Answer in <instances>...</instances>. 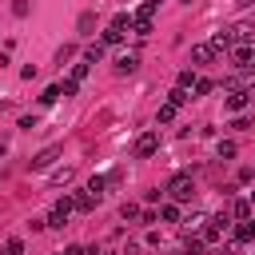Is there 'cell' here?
Returning a JSON list of instances; mask_svg holds the SVG:
<instances>
[{
	"instance_id": "cell-26",
	"label": "cell",
	"mask_w": 255,
	"mask_h": 255,
	"mask_svg": "<svg viewBox=\"0 0 255 255\" xmlns=\"http://www.w3.org/2000/svg\"><path fill=\"white\" fill-rule=\"evenodd\" d=\"M175 88H183V92H195V76L191 72H179V84Z\"/></svg>"
},
{
	"instance_id": "cell-4",
	"label": "cell",
	"mask_w": 255,
	"mask_h": 255,
	"mask_svg": "<svg viewBox=\"0 0 255 255\" xmlns=\"http://www.w3.org/2000/svg\"><path fill=\"white\" fill-rule=\"evenodd\" d=\"M231 64H235L239 72H251V68H255V44H235V48H231Z\"/></svg>"
},
{
	"instance_id": "cell-21",
	"label": "cell",
	"mask_w": 255,
	"mask_h": 255,
	"mask_svg": "<svg viewBox=\"0 0 255 255\" xmlns=\"http://www.w3.org/2000/svg\"><path fill=\"white\" fill-rule=\"evenodd\" d=\"M215 151H219V159H231L239 147H235V139H219V147H215Z\"/></svg>"
},
{
	"instance_id": "cell-40",
	"label": "cell",
	"mask_w": 255,
	"mask_h": 255,
	"mask_svg": "<svg viewBox=\"0 0 255 255\" xmlns=\"http://www.w3.org/2000/svg\"><path fill=\"white\" fill-rule=\"evenodd\" d=\"M0 255H8V251H0Z\"/></svg>"
},
{
	"instance_id": "cell-11",
	"label": "cell",
	"mask_w": 255,
	"mask_h": 255,
	"mask_svg": "<svg viewBox=\"0 0 255 255\" xmlns=\"http://www.w3.org/2000/svg\"><path fill=\"white\" fill-rule=\"evenodd\" d=\"M231 219L247 223V219H251V203H247V199H235V203H231Z\"/></svg>"
},
{
	"instance_id": "cell-38",
	"label": "cell",
	"mask_w": 255,
	"mask_h": 255,
	"mask_svg": "<svg viewBox=\"0 0 255 255\" xmlns=\"http://www.w3.org/2000/svg\"><path fill=\"white\" fill-rule=\"evenodd\" d=\"M247 92H251V104H255V84H251V88H247Z\"/></svg>"
},
{
	"instance_id": "cell-15",
	"label": "cell",
	"mask_w": 255,
	"mask_h": 255,
	"mask_svg": "<svg viewBox=\"0 0 255 255\" xmlns=\"http://www.w3.org/2000/svg\"><path fill=\"white\" fill-rule=\"evenodd\" d=\"M159 219L163 223H179V203H163L159 207Z\"/></svg>"
},
{
	"instance_id": "cell-7",
	"label": "cell",
	"mask_w": 255,
	"mask_h": 255,
	"mask_svg": "<svg viewBox=\"0 0 255 255\" xmlns=\"http://www.w3.org/2000/svg\"><path fill=\"white\" fill-rule=\"evenodd\" d=\"M219 56H223V52H219L211 40H203V44L191 48V60H195V64H211V60H219Z\"/></svg>"
},
{
	"instance_id": "cell-25",
	"label": "cell",
	"mask_w": 255,
	"mask_h": 255,
	"mask_svg": "<svg viewBox=\"0 0 255 255\" xmlns=\"http://www.w3.org/2000/svg\"><path fill=\"white\" fill-rule=\"evenodd\" d=\"M139 215H143L139 203H124V207H120V219H139Z\"/></svg>"
},
{
	"instance_id": "cell-2",
	"label": "cell",
	"mask_w": 255,
	"mask_h": 255,
	"mask_svg": "<svg viewBox=\"0 0 255 255\" xmlns=\"http://www.w3.org/2000/svg\"><path fill=\"white\" fill-rule=\"evenodd\" d=\"M227 227H231V215H207V219H203V231H199V239H203V243H219Z\"/></svg>"
},
{
	"instance_id": "cell-18",
	"label": "cell",
	"mask_w": 255,
	"mask_h": 255,
	"mask_svg": "<svg viewBox=\"0 0 255 255\" xmlns=\"http://www.w3.org/2000/svg\"><path fill=\"white\" fill-rule=\"evenodd\" d=\"M60 96H64V92H60V84H52V88H44V92H40V104H56Z\"/></svg>"
},
{
	"instance_id": "cell-27",
	"label": "cell",
	"mask_w": 255,
	"mask_h": 255,
	"mask_svg": "<svg viewBox=\"0 0 255 255\" xmlns=\"http://www.w3.org/2000/svg\"><path fill=\"white\" fill-rule=\"evenodd\" d=\"M84 76H88V60H84V64H76V68H72V76H68V80H76V84H84Z\"/></svg>"
},
{
	"instance_id": "cell-23",
	"label": "cell",
	"mask_w": 255,
	"mask_h": 255,
	"mask_svg": "<svg viewBox=\"0 0 255 255\" xmlns=\"http://www.w3.org/2000/svg\"><path fill=\"white\" fill-rule=\"evenodd\" d=\"M72 56H76V44H64V48H60V52H56V64H60V68H64V64H68V60H72Z\"/></svg>"
},
{
	"instance_id": "cell-17",
	"label": "cell",
	"mask_w": 255,
	"mask_h": 255,
	"mask_svg": "<svg viewBox=\"0 0 255 255\" xmlns=\"http://www.w3.org/2000/svg\"><path fill=\"white\" fill-rule=\"evenodd\" d=\"M84 60H88V64H100V60H104V44H100V40H96V44H88Z\"/></svg>"
},
{
	"instance_id": "cell-5",
	"label": "cell",
	"mask_w": 255,
	"mask_h": 255,
	"mask_svg": "<svg viewBox=\"0 0 255 255\" xmlns=\"http://www.w3.org/2000/svg\"><path fill=\"white\" fill-rule=\"evenodd\" d=\"M155 151H159V131H139V135H135V155L147 159V155H155Z\"/></svg>"
},
{
	"instance_id": "cell-36",
	"label": "cell",
	"mask_w": 255,
	"mask_h": 255,
	"mask_svg": "<svg viewBox=\"0 0 255 255\" xmlns=\"http://www.w3.org/2000/svg\"><path fill=\"white\" fill-rule=\"evenodd\" d=\"M143 4H147V8H151V12H155V8H159V0H143Z\"/></svg>"
},
{
	"instance_id": "cell-10",
	"label": "cell",
	"mask_w": 255,
	"mask_h": 255,
	"mask_svg": "<svg viewBox=\"0 0 255 255\" xmlns=\"http://www.w3.org/2000/svg\"><path fill=\"white\" fill-rule=\"evenodd\" d=\"M72 203H76V211H92L100 199H96L92 191H76V195H72Z\"/></svg>"
},
{
	"instance_id": "cell-37",
	"label": "cell",
	"mask_w": 255,
	"mask_h": 255,
	"mask_svg": "<svg viewBox=\"0 0 255 255\" xmlns=\"http://www.w3.org/2000/svg\"><path fill=\"white\" fill-rule=\"evenodd\" d=\"M235 4H239V8H251V4H255V0H235Z\"/></svg>"
},
{
	"instance_id": "cell-41",
	"label": "cell",
	"mask_w": 255,
	"mask_h": 255,
	"mask_svg": "<svg viewBox=\"0 0 255 255\" xmlns=\"http://www.w3.org/2000/svg\"><path fill=\"white\" fill-rule=\"evenodd\" d=\"M183 255H187V251H183Z\"/></svg>"
},
{
	"instance_id": "cell-35",
	"label": "cell",
	"mask_w": 255,
	"mask_h": 255,
	"mask_svg": "<svg viewBox=\"0 0 255 255\" xmlns=\"http://www.w3.org/2000/svg\"><path fill=\"white\" fill-rule=\"evenodd\" d=\"M64 255H88V251H84V247H76V243H72V247H68V251H64Z\"/></svg>"
},
{
	"instance_id": "cell-29",
	"label": "cell",
	"mask_w": 255,
	"mask_h": 255,
	"mask_svg": "<svg viewBox=\"0 0 255 255\" xmlns=\"http://www.w3.org/2000/svg\"><path fill=\"white\" fill-rule=\"evenodd\" d=\"M4 251H8V255H24V239H8Z\"/></svg>"
},
{
	"instance_id": "cell-22",
	"label": "cell",
	"mask_w": 255,
	"mask_h": 255,
	"mask_svg": "<svg viewBox=\"0 0 255 255\" xmlns=\"http://www.w3.org/2000/svg\"><path fill=\"white\" fill-rule=\"evenodd\" d=\"M72 175H76L72 167H60V171L52 175V187H64V183H72Z\"/></svg>"
},
{
	"instance_id": "cell-8",
	"label": "cell",
	"mask_w": 255,
	"mask_h": 255,
	"mask_svg": "<svg viewBox=\"0 0 255 255\" xmlns=\"http://www.w3.org/2000/svg\"><path fill=\"white\" fill-rule=\"evenodd\" d=\"M139 68V56L135 52H124V56H116V76H131Z\"/></svg>"
},
{
	"instance_id": "cell-12",
	"label": "cell",
	"mask_w": 255,
	"mask_h": 255,
	"mask_svg": "<svg viewBox=\"0 0 255 255\" xmlns=\"http://www.w3.org/2000/svg\"><path fill=\"white\" fill-rule=\"evenodd\" d=\"M251 239H255V219H247V223L235 227V243H251Z\"/></svg>"
},
{
	"instance_id": "cell-33",
	"label": "cell",
	"mask_w": 255,
	"mask_h": 255,
	"mask_svg": "<svg viewBox=\"0 0 255 255\" xmlns=\"http://www.w3.org/2000/svg\"><path fill=\"white\" fill-rule=\"evenodd\" d=\"M231 128H235V131H247V128H251V120H247V116H235V124H231Z\"/></svg>"
},
{
	"instance_id": "cell-39",
	"label": "cell",
	"mask_w": 255,
	"mask_h": 255,
	"mask_svg": "<svg viewBox=\"0 0 255 255\" xmlns=\"http://www.w3.org/2000/svg\"><path fill=\"white\" fill-rule=\"evenodd\" d=\"M203 255H219V251H203Z\"/></svg>"
},
{
	"instance_id": "cell-30",
	"label": "cell",
	"mask_w": 255,
	"mask_h": 255,
	"mask_svg": "<svg viewBox=\"0 0 255 255\" xmlns=\"http://www.w3.org/2000/svg\"><path fill=\"white\" fill-rule=\"evenodd\" d=\"M112 28H120V32H124V28H131V16H128V12H120V16L112 20Z\"/></svg>"
},
{
	"instance_id": "cell-6",
	"label": "cell",
	"mask_w": 255,
	"mask_h": 255,
	"mask_svg": "<svg viewBox=\"0 0 255 255\" xmlns=\"http://www.w3.org/2000/svg\"><path fill=\"white\" fill-rule=\"evenodd\" d=\"M72 211H76V203H72V199H68V195H64V199H60V203H56V207H52V211H48V227H64V223H68V215H72Z\"/></svg>"
},
{
	"instance_id": "cell-16",
	"label": "cell",
	"mask_w": 255,
	"mask_h": 255,
	"mask_svg": "<svg viewBox=\"0 0 255 255\" xmlns=\"http://www.w3.org/2000/svg\"><path fill=\"white\" fill-rule=\"evenodd\" d=\"M120 40H124V32H120V28H112V24H108V28H104V36H100V44H104V48H108V44H120Z\"/></svg>"
},
{
	"instance_id": "cell-24",
	"label": "cell",
	"mask_w": 255,
	"mask_h": 255,
	"mask_svg": "<svg viewBox=\"0 0 255 255\" xmlns=\"http://www.w3.org/2000/svg\"><path fill=\"white\" fill-rule=\"evenodd\" d=\"M16 128H20V131H36V128H40V116H20Z\"/></svg>"
},
{
	"instance_id": "cell-34",
	"label": "cell",
	"mask_w": 255,
	"mask_h": 255,
	"mask_svg": "<svg viewBox=\"0 0 255 255\" xmlns=\"http://www.w3.org/2000/svg\"><path fill=\"white\" fill-rule=\"evenodd\" d=\"M255 179V167H239V183H251Z\"/></svg>"
},
{
	"instance_id": "cell-13",
	"label": "cell",
	"mask_w": 255,
	"mask_h": 255,
	"mask_svg": "<svg viewBox=\"0 0 255 255\" xmlns=\"http://www.w3.org/2000/svg\"><path fill=\"white\" fill-rule=\"evenodd\" d=\"M76 28H80V36H92V28H96V12H84V16L76 20Z\"/></svg>"
},
{
	"instance_id": "cell-3",
	"label": "cell",
	"mask_w": 255,
	"mask_h": 255,
	"mask_svg": "<svg viewBox=\"0 0 255 255\" xmlns=\"http://www.w3.org/2000/svg\"><path fill=\"white\" fill-rule=\"evenodd\" d=\"M60 155H64V147H60V143H52V147H44V151H36V155L28 159V171H48Z\"/></svg>"
},
{
	"instance_id": "cell-31",
	"label": "cell",
	"mask_w": 255,
	"mask_h": 255,
	"mask_svg": "<svg viewBox=\"0 0 255 255\" xmlns=\"http://www.w3.org/2000/svg\"><path fill=\"white\" fill-rule=\"evenodd\" d=\"M60 92H64V96H76V92H80V84H76V80H64V84H60Z\"/></svg>"
},
{
	"instance_id": "cell-19",
	"label": "cell",
	"mask_w": 255,
	"mask_h": 255,
	"mask_svg": "<svg viewBox=\"0 0 255 255\" xmlns=\"http://www.w3.org/2000/svg\"><path fill=\"white\" fill-rule=\"evenodd\" d=\"M187 100H191V96H187L183 88H171V92H167V104H175V108H183Z\"/></svg>"
},
{
	"instance_id": "cell-1",
	"label": "cell",
	"mask_w": 255,
	"mask_h": 255,
	"mask_svg": "<svg viewBox=\"0 0 255 255\" xmlns=\"http://www.w3.org/2000/svg\"><path fill=\"white\" fill-rule=\"evenodd\" d=\"M167 199L171 203H191V195H195V179H191V171H175L171 179H167Z\"/></svg>"
},
{
	"instance_id": "cell-20",
	"label": "cell",
	"mask_w": 255,
	"mask_h": 255,
	"mask_svg": "<svg viewBox=\"0 0 255 255\" xmlns=\"http://www.w3.org/2000/svg\"><path fill=\"white\" fill-rule=\"evenodd\" d=\"M175 112H179L175 104H159V116H155V120H159V124H171V120H175Z\"/></svg>"
},
{
	"instance_id": "cell-28",
	"label": "cell",
	"mask_w": 255,
	"mask_h": 255,
	"mask_svg": "<svg viewBox=\"0 0 255 255\" xmlns=\"http://www.w3.org/2000/svg\"><path fill=\"white\" fill-rule=\"evenodd\" d=\"M207 92H215V80H195V96H207Z\"/></svg>"
},
{
	"instance_id": "cell-32",
	"label": "cell",
	"mask_w": 255,
	"mask_h": 255,
	"mask_svg": "<svg viewBox=\"0 0 255 255\" xmlns=\"http://www.w3.org/2000/svg\"><path fill=\"white\" fill-rule=\"evenodd\" d=\"M12 16H28V0H12Z\"/></svg>"
},
{
	"instance_id": "cell-9",
	"label": "cell",
	"mask_w": 255,
	"mask_h": 255,
	"mask_svg": "<svg viewBox=\"0 0 255 255\" xmlns=\"http://www.w3.org/2000/svg\"><path fill=\"white\" fill-rule=\"evenodd\" d=\"M247 104H251V92H247V88H239V92L227 96V112H243Z\"/></svg>"
},
{
	"instance_id": "cell-14",
	"label": "cell",
	"mask_w": 255,
	"mask_h": 255,
	"mask_svg": "<svg viewBox=\"0 0 255 255\" xmlns=\"http://www.w3.org/2000/svg\"><path fill=\"white\" fill-rule=\"evenodd\" d=\"M104 187H108V175H92V179H88V187H84V191H92V195H96V199H100V195H104Z\"/></svg>"
}]
</instances>
